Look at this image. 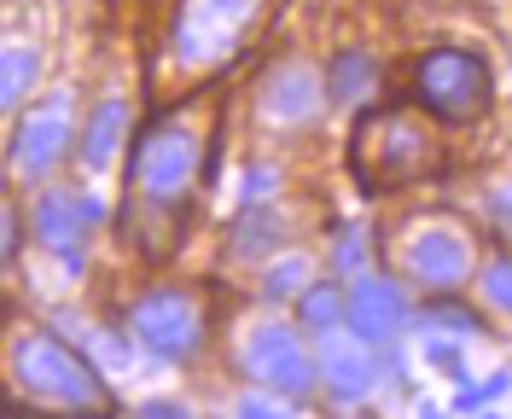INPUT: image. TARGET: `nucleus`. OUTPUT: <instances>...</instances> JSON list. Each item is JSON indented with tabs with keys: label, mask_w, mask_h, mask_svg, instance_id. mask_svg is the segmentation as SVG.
<instances>
[{
	"label": "nucleus",
	"mask_w": 512,
	"mask_h": 419,
	"mask_svg": "<svg viewBox=\"0 0 512 419\" xmlns=\"http://www.w3.org/2000/svg\"><path fill=\"white\" fill-rule=\"evenodd\" d=\"M414 94L443 123H478L489 111V99H495V76L466 47H431L414 65Z\"/></svg>",
	"instance_id": "39448f33"
},
{
	"label": "nucleus",
	"mask_w": 512,
	"mask_h": 419,
	"mask_svg": "<svg viewBox=\"0 0 512 419\" xmlns=\"http://www.w3.org/2000/svg\"><path fill=\"white\" fill-rule=\"evenodd\" d=\"M198 158H204V134L192 117H163L134 140V193L158 210H175L198 181Z\"/></svg>",
	"instance_id": "20e7f679"
},
{
	"label": "nucleus",
	"mask_w": 512,
	"mask_h": 419,
	"mask_svg": "<svg viewBox=\"0 0 512 419\" xmlns=\"http://www.w3.org/2000/svg\"><path fill=\"white\" fill-rule=\"evenodd\" d=\"M495 390H507V373H495V379H483L478 390H466V396H460V402H454V408H478V402H489V396H495Z\"/></svg>",
	"instance_id": "412c9836"
},
{
	"label": "nucleus",
	"mask_w": 512,
	"mask_h": 419,
	"mask_svg": "<svg viewBox=\"0 0 512 419\" xmlns=\"http://www.w3.org/2000/svg\"><path fill=\"white\" fill-rule=\"evenodd\" d=\"M64 140H70V94H53L47 105H35L30 117L18 123V134H12V163L24 175H41V169L59 163Z\"/></svg>",
	"instance_id": "9d476101"
},
{
	"label": "nucleus",
	"mask_w": 512,
	"mask_h": 419,
	"mask_svg": "<svg viewBox=\"0 0 512 419\" xmlns=\"http://www.w3.org/2000/svg\"><path fill=\"white\" fill-rule=\"evenodd\" d=\"M408 321V303H402V291L390 286V280H355L350 286V326L355 332H367V338H396Z\"/></svg>",
	"instance_id": "ddd939ff"
},
{
	"label": "nucleus",
	"mask_w": 512,
	"mask_h": 419,
	"mask_svg": "<svg viewBox=\"0 0 512 419\" xmlns=\"http://www.w3.org/2000/svg\"><path fill=\"white\" fill-rule=\"evenodd\" d=\"M315 361H320V379L338 390V396H361V390L379 379V361L367 355V344L350 338V332H332V326H320Z\"/></svg>",
	"instance_id": "9b49d317"
},
{
	"label": "nucleus",
	"mask_w": 512,
	"mask_h": 419,
	"mask_svg": "<svg viewBox=\"0 0 512 419\" xmlns=\"http://www.w3.org/2000/svg\"><path fill=\"white\" fill-rule=\"evenodd\" d=\"M245 373L268 390H303L315 379V361L297 344L291 326H256L251 338H245Z\"/></svg>",
	"instance_id": "1a4fd4ad"
},
{
	"label": "nucleus",
	"mask_w": 512,
	"mask_h": 419,
	"mask_svg": "<svg viewBox=\"0 0 512 419\" xmlns=\"http://www.w3.org/2000/svg\"><path fill=\"white\" fill-rule=\"evenodd\" d=\"M303 280H309V262H303V257H286L280 268H268V286H262V291H268V297H291Z\"/></svg>",
	"instance_id": "a211bd4d"
},
{
	"label": "nucleus",
	"mask_w": 512,
	"mask_h": 419,
	"mask_svg": "<svg viewBox=\"0 0 512 419\" xmlns=\"http://www.w3.org/2000/svg\"><path fill=\"white\" fill-rule=\"evenodd\" d=\"M12 385L35 396L41 408H76V414H111V396L99 385V373L76 350H64L47 332H18L6 350Z\"/></svg>",
	"instance_id": "f03ea898"
},
{
	"label": "nucleus",
	"mask_w": 512,
	"mask_h": 419,
	"mask_svg": "<svg viewBox=\"0 0 512 419\" xmlns=\"http://www.w3.org/2000/svg\"><path fill=\"white\" fill-rule=\"evenodd\" d=\"M256 111H262V123H274V129H303V123H315L320 117V70L303 65V59L274 65L262 76V88H256Z\"/></svg>",
	"instance_id": "6e6552de"
},
{
	"label": "nucleus",
	"mask_w": 512,
	"mask_h": 419,
	"mask_svg": "<svg viewBox=\"0 0 512 419\" xmlns=\"http://www.w3.org/2000/svg\"><path fill=\"white\" fill-rule=\"evenodd\" d=\"M338 315H350V297H338V291H326V286H315L303 297V321L309 326H332Z\"/></svg>",
	"instance_id": "f3484780"
},
{
	"label": "nucleus",
	"mask_w": 512,
	"mask_h": 419,
	"mask_svg": "<svg viewBox=\"0 0 512 419\" xmlns=\"http://www.w3.org/2000/svg\"><path fill=\"white\" fill-rule=\"evenodd\" d=\"M443 134L425 105H379L355 123L350 169L361 193H402L431 175H443Z\"/></svg>",
	"instance_id": "f257e3e1"
},
{
	"label": "nucleus",
	"mask_w": 512,
	"mask_h": 419,
	"mask_svg": "<svg viewBox=\"0 0 512 419\" xmlns=\"http://www.w3.org/2000/svg\"><path fill=\"white\" fill-rule=\"evenodd\" d=\"M262 0H175V24H169V65L181 76L227 65L239 53V41L251 35Z\"/></svg>",
	"instance_id": "7ed1b4c3"
},
{
	"label": "nucleus",
	"mask_w": 512,
	"mask_h": 419,
	"mask_svg": "<svg viewBox=\"0 0 512 419\" xmlns=\"http://www.w3.org/2000/svg\"><path fill=\"white\" fill-rule=\"evenodd\" d=\"M483 291H489V303H501L512 315V257L489 262V274H483Z\"/></svg>",
	"instance_id": "6ab92c4d"
},
{
	"label": "nucleus",
	"mask_w": 512,
	"mask_h": 419,
	"mask_svg": "<svg viewBox=\"0 0 512 419\" xmlns=\"http://www.w3.org/2000/svg\"><path fill=\"white\" fill-rule=\"evenodd\" d=\"M373 82H379V65L367 53H338V65H332V99L361 105V99L373 94Z\"/></svg>",
	"instance_id": "2eb2a0df"
},
{
	"label": "nucleus",
	"mask_w": 512,
	"mask_h": 419,
	"mask_svg": "<svg viewBox=\"0 0 512 419\" xmlns=\"http://www.w3.org/2000/svg\"><path fill=\"white\" fill-rule=\"evenodd\" d=\"M123 129H128V105L123 99H99V111L88 117V129H82V163L88 169H105V163L117 158V140H123Z\"/></svg>",
	"instance_id": "4468645a"
},
{
	"label": "nucleus",
	"mask_w": 512,
	"mask_h": 419,
	"mask_svg": "<svg viewBox=\"0 0 512 419\" xmlns=\"http://www.w3.org/2000/svg\"><path fill=\"white\" fill-rule=\"evenodd\" d=\"M134 338L146 344V350L169 355V361H181L204 344V309H198V297L192 291H146L140 303H134Z\"/></svg>",
	"instance_id": "423d86ee"
},
{
	"label": "nucleus",
	"mask_w": 512,
	"mask_h": 419,
	"mask_svg": "<svg viewBox=\"0 0 512 419\" xmlns=\"http://www.w3.org/2000/svg\"><path fill=\"white\" fill-rule=\"evenodd\" d=\"M30 70H35L30 47H24V41H12V47H6V70H0V105H6V111L24 99V88H30Z\"/></svg>",
	"instance_id": "dca6fc26"
},
{
	"label": "nucleus",
	"mask_w": 512,
	"mask_h": 419,
	"mask_svg": "<svg viewBox=\"0 0 512 419\" xmlns=\"http://www.w3.org/2000/svg\"><path fill=\"white\" fill-rule=\"evenodd\" d=\"M99 222V204L82 193H47L41 204H35V239L41 245H53V251H76V239L88 233V227Z\"/></svg>",
	"instance_id": "f8f14e48"
},
{
	"label": "nucleus",
	"mask_w": 512,
	"mask_h": 419,
	"mask_svg": "<svg viewBox=\"0 0 512 419\" xmlns=\"http://www.w3.org/2000/svg\"><path fill=\"white\" fill-rule=\"evenodd\" d=\"M489 216H495V222L512 233V181H501V187L489 193Z\"/></svg>",
	"instance_id": "aec40b11"
},
{
	"label": "nucleus",
	"mask_w": 512,
	"mask_h": 419,
	"mask_svg": "<svg viewBox=\"0 0 512 419\" xmlns=\"http://www.w3.org/2000/svg\"><path fill=\"white\" fill-rule=\"evenodd\" d=\"M402 262H408L414 280L448 291L472 274V239H466V227H454V222H425V227H414Z\"/></svg>",
	"instance_id": "0eeeda50"
}]
</instances>
